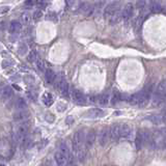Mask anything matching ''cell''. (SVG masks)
<instances>
[{"instance_id": "cell-1", "label": "cell", "mask_w": 166, "mask_h": 166, "mask_svg": "<svg viewBox=\"0 0 166 166\" xmlns=\"http://www.w3.org/2000/svg\"><path fill=\"white\" fill-rule=\"evenodd\" d=\"M150 99V96L145 93V90H141L139 93H136L132 94L131 97L128 99V102L132 105H143V104L147 103V101Z\"/></svg>"}, {"instance_id": "cell-2", "label": "cell", "mask_w": 166, "mask_h": 166, "mask_svg": "<svg viewBox=\"0 0 166 166\" xmlns=\"http://www.w3.org/2000/svg\"><path fill=\"white\" fill-rule=\"evenodd\" d=\"M121 4L120 1H112L109 4L106 5V7L104 8V18L106 20H109L113 16L114 14H116L117 11H120Z\"/></svg>"}, {"instance_id": "cell-3", "label": "cell", "mask_w": 166, "mask_h": 166, "mask_svg": "<svg viewBox=\"0 0 166 166\" xmlns=\"http://www.w3.org/2000/svg\"><path fill=\"white\" fill-rule=\"evenodd\" d=\"M84 140H85V134H84V131H83V130H79V131H77L75 134H74L73 149L76 153L82 149V145H83Z\"/></svg>"}, {"instance_id": "cell-4", "label": "cell", "mask_w": 166, "mask_h": 166, "mask_svg": "<svg viewBox=\"0 0 166 166\" xmlns=\"http://www.w3.org/2000/svg\"><path fill=\"white\" fill-rule=\"evenodd\" d=\"M55 81H56V87H57V90L60 91V94L63 97L69 98L70 86H69V83L66 81V79H64L63 77H59L57 80L55 79Z\"/></svg>"}, {"instance_id": "cell-5", "label": "cell", "mask_w": 166, "mask_h": 166, "mask_svg": "<svg viewBox=\"0 0 166 166\" xmlns=\"http://www.w3.org/2000/svg\"><path fill=\"white\" fill-rule=\"evenodd\" d=\"M78 11L85 17H90L91 15L94 13V7L91 3H90V2H86V1L81 2Z\"/></svg>"}, {"instance_id": "cell-6", "label": "cell", "mask_w": 166, "mask_h": 166, "mask_svg": "<svg viewBox=\"0 0 166 166\" xmlns=\"http://www.w3.org/2000/svg\"><path fill=\"white\" fill-rule=\"evenodd\" d=\"M72 98H73L74 102H75L76 104H78V105H80V106H83V105L86 104V97H85L81 91H79L77 90H73Z\"/></svg>"}, {"instance_id": "cell-7", "label": "cell", "mask_w": 166, "mask_h": 166, "mask_svg": "<svg viewBox=\"0 0 166 166\" xmlns=\"http://www.w3.org/2000/svg\"><path fill=\"white\" fill-rule=\"evenodd\" d=\"M134 14V5L132 3H127L124 7L123 11H121V16H123V20H129L133 17Z\"/></svg>"}, {"instance_id": "cell-8", "label": "cell", "mask_w": 166, "mask_h": 166, "mask_svg": "<svg viewBox=\"0 0 166 166\" xmlns=\"http://www.w3.org/2000/svg\"><path fill=\"white\" fill-rule=\"evenodd\" d=\"M109 138H110V135H109V130L104 128L100 131L99 136H98V139H99V143L102 145V146H105L106 144L108 143Z\"/></svg>"}, {"instance_id": "cell-9", "label": "cell", "mask_w": 166, "mask_h": 166, "mask_svg": "<svg viewBox=\"0 0 166 166\" xmlns=\"http://www.w3.org/2000/svg\"><path fill=\"white\" fill-rule=\"evenodd\" d=\"M109 135H110V138L112 140H118L120 138V124H115L113 126H111L110 129H109Z\"/></svg>"}, {"instance_id": "cell-10", "label": "cell", "mask_w": 166, "mask_h": 166, "mask_svg": "<svg viewBox=\"0 0 166 166\" xmlns=\"http://www.w3.org/2000/svg\"><path fill=\"white\" fill-rule=\"evenodd\" d=\"M14 96V90L11 86H4L3 90L1 91V94H0V99H1L2 102H7L11 99V97Z\"/></svg>"}, {"instance_id": "cell-11", "label": "cell", "mask_w": 166, "mask_h": 166, "mask_svg": "<svg viewBox=\"0 0 166 166\" xmlns=\"http://www.w3.org/2000/svg\"><path fill=\"white\" fill-rule=\"evenodd\" d=\"M96 138H97V134L96 132H94V130H90V131L87 132L86 136H85V145H86V147H91L94 143V141H96Z\"/></svg>"}, {"instance_id": "cell-12", "label": "cell", "mask_w": 166, "mask_h": 166, "mask_svg": "<svg viewBox=\"0 0 166 166\" xmlns=\"http://www.w3.org/2000/svg\"><path fill=\"white\" fill-rule=\"evenodd\" d=\"M29 116V112L26 109H23V110H18L17 112H15L13 117L16 121H23L25 120L26 118Z\"/></svg>"}, {"instance_id": "cell-13", "label": "cell", "mask_w": 166, "mask_h": 166, "mask_svg": "<svg viewBox=\"0 0 166 166\" xmlns=\"http://www.w3.org/2000/svg\"><path fill=\"white\" fill-rule=\"evenodd\" d=\"M105 115V112L103 110H101L99 108H94V109H90V111L87 112L86 114V117H90V118H99V117H102Z\"/></svg>"}, {"instance_id": "cell-14", "label": "cell", "mask_w": 166, "mask_h": 166, "mask_svg": "<svg viewBox=\"0 0 166 166\" xmlns=\"http://www.w3.org/2000/svg\"><path fill=\"white\" fill-rule=\"evenodd\" d=\"M8 29H10V32L11 33H19L22 29V24L17 20H14L11 22L10 26H8Z\"/></svg>"}, {"instance_id": "cell-15", "label": "cell", "mask_w": 166, "mask_h": 166, "mask_svg": "<svg viewBox=\"0 0 166 166\" xmlns=\"http://www.w3.org/2000/svg\"><path fill=\"white\" fill-rule=\"evenodd\" d=\"M54 158H55V161L57 163L58 166H66L68 164V158L64 155H62L59 151L55 153Z\"/></svg>"}, {"instance_id": "cell-16", "label": "cell", "mask_w": 166, "mask_h": 166, "mask_svg": "<svg viewBox=\"0 0 166 166\" xmlns=\"http://www.w3.org/2000/svg\"><path fill=\"white\" fill-rule=\"evenodd\" d=\"M45 79H46V82L48 84H52V83L55 82V79H56V74L53 70L51 69H47L45 71Z\"/></svg>"}, {"instance_id": "cell-17", "label": "cell", "mask_w": 166, "mask_h": 166, "mask_svg": "<svg viewBox=\"0 0 166 166\" xmlns=\"http://www.w3.org/2000/svg\"><path fill=\"white\" fill-rule=\"evenodd\" d=\"M42 100H43L44 105H46L47 107L51 106L53 104V102H54V98H53V96L50 93H45V94H44Z\"/></svg>"}, {"instance_id": "cell-18", "label": "cell", "mask_w": 166, "mask_h": 166, "mask_svg": "<svg viewBox=\"0 0 166 166\" xmlns=\"http://www.w3.org/2000/svg\"><path fill=\"white\" fill-rule=\"evenodd\" d=\"M136 8L140 14V17L144 14L145 10H146V0H137L136 1Z\"/></svg>"}, {"instance_id": "cell-19", "label": "cell", "mask_w": 166, "mask_h": 166, "mask_svg": "<svg viewBox=\"0 0 166 166\" xmlns=\"http://www.w3.org/2000/svg\"><path fill=\"white\" fill-rule=\"evenodd\" d=\"M131 135V128L128 124H120V137L127 138Z\"/></svg>"}, {"instance_id": "cell-20", "label": "cell", "mask_w": 166, "mask_h": 166, "mask_svg": "<svg viewBox=\"0 0 166 166\" xmlns=\"http://www.w3.org/2000/svg\"><path fill=\"white\" fill-rule=\"evenodd\" d=\"M150 11H152V13H155V14H159L162 11V7L161 4L159 3V2L157 1H151L150 3Z\"/></svg>"}, {"instance_id": "cell-21", "label": "cell", "mask_w": 166, "mask_h": 166, "mask_svg": "<svg viewBox=\"0 0 166 166\" xmlns=\"http://www.w3.org/2000/svg\"><path fill=\"white\" fill-rule=\"evenodd\" d=\"M59 152H60L62 155H64L69 160L71 158V152L69 150V146L67 145L66 142H61L60 145H59Z\"/></svg>"}, {"instance_id": "cell-22", "label": "cell", "mask_w": 166, "mask_h": 166, "mask_svg": "<svg viewBox=\"0 0 166 166\" xmlns=\"http://www.w3.org/2000/svg\"><path fill=\"white\" fill-rule=\"evenodd\" d=\"M108 21H109V23H110L111 25L117 24V23H120V21H123V16H121V11H117L116 14H114L113 16H112Z\"/></svg>"}, {"instance_id": "cell-23", "label": "cell", "mask_w": 166, "mask_h": 166, "mask_svg": "<svg viewBox=\"0 0 166 166\" xmlns=\"http://www.w3.org/2000/svg\"><path fill=\"white\" fill-rule=\"evenodd\" d=\"M15 106H16L18 110H23V109H26L27 104H26V101L23 98H18L16 102H15Z\"/></svg>"}, {"instance_id": "cell-24", "label": "cell", "mask_w": 166, "mask_h": 166, "mask_svg": "<svg viewBox=\"0 0 166 166\" xmlns=\"http://www.w3.org/2000/svg\"><path fill=\"white\" fill-rule=\"evenodd\" d=\"M146 118L151 121V123H153V124H161L163 123L162 115L154 114V115H151V116H147Z\"/></svg>"}, {"instance_id": "cell-25", "label": "cell", "mask_w": 166, "mask_h": 166, "mask_svg": "<svg viewBox=\"0 0 166 166\" xmlns=\"http://www.w3.org/2000/svg\"><path fill=\"white\" fill-rule=\"evenodd\" d=\"M98 102H99L100 105L102 106H106L109 102V96L107 94H101V96L98 98Z\"/></svg>"}, {"instance_id": "cell-26", "label": "cell", "mask_w": 166, "mask_h": 166, "mask_svg": "<svg viewBox=\"0 0 166 166\" xmlns=\"http://www.w3.org/2000/svg\"><path fill=\"white\" fill-rule=\"evenodd\" d=\"M121 100H123V96H121V94H120L118 91H115V93L112 94V99H111L112 105H115V104H117Z\"/></svg>"}, {"instance_id": "cell-27", "label": "cell", "mask_w": 166, "mask_h": 166, "mask_svg": "<svg viewBox=\"0 0 166 166\" xmlns=\"http://www.w3.org/2000/svg\"><path fill=\"white\" fill-rule=\"evenodd\" d=\"M37 52L35 51V50H32V51L29 52V54L27 55V61L28 62H34L37 61Z\"/></svg>"}, {"instance_id": "cell-28", "label": "cell", "mask_w": 166, "mask_h": 166, "mask_svg": "<svg viewBox=\"0 0 166 166\" xmlns=\"http://www.w3.org/2000/svg\"><path fill=\"white\" fill-rule=\"evenodd\" d=\"M77 157H78V160L80 162H83L86 159V151L84 149H81L80 151H78V152H77Z\"/></svg>"}, {"instance_id": "cell-29", "label": "cell", "mask_w": 166, "mask_h": 166, "mask_svg": "<svg viewBox=\"0 0 166 166\" xmlns=\"http://www.w3.org/2000/svg\"><path fill=\"white\" fill-rule=\"evenodd\" d=\"M27 50H28L27 46L23 43L19 44V46H18V53H19L20 55H25L26 53H27Z\"/></svg>"}, {"instance_id": "cell-30", "label": "cell", "mask_w": 166, "mask_h": 166, "mask_svg": "<svg viewBox=\"0 0 166 166\" xmlns=\"http://www.w3.org/2000/svg\"><path fill=\"white\" fill-rule=\"evenodd\" d=\"M34 7H37L38 10L46 7V1L45 0H34Z\"/></svg>"}, {"instance_id": "cell-31", "label": "cell", "mask_w": 166, "mask_h": 166, "mask_svg": "<svg viewBox=\"0 0 166 166\" xmlns=\"http://www.w3.org/2000/svg\"><path fill=\"white\" fill-rule=\"evenodd\" d=\"M35 63H37L38 71H41V72H44V71H45V63H44V60H42L40 57H37Z\"/></svg>"}, {"instance_id": "cell-32", "label": "cell", "mask_w": 166, "mask_h": 166, "mask_svg": "<svg viewBox=\"0 0 166 166\" xmlns=\"http://www.w3.org/2000/svg\"><path fill=\"white\" fill-rule=\"evenodd\" d=\"M21 20H22V22L24 23V24H28V23L30 22V16H29L28 13H24L21 15Z\"/></svg>"}, {"instance_id": "cell-33", "label": "cell", "mask_w": 166, "mask_h": 166, "mask_svg": "<svg viewBox=\"0 0 166 166\" xmlns=\"http://www.w3.org/2000/svg\"><path fill=\"white\" fill-rule=\"evenodd\" d=\"M42 17H43V11H42L41 10L34 11V13H33V19H34L35 21H38Z\"/></svg>"}, {"instance_id": "cell-34", "label": "cell", "mask_w": 166, "mask_h": 166, "mask_svg": "<svg viewBox=\"0 0 166 166\" xmlns=\"http://www.w3.org/2000/svg\"><path fill=\"white\" fill-rule=\"evenodd\" d=\"M24 7L27 8H33L34 7V0H26Z\"/></svg>"}, {"instance_id": "cell-35", "label": "cell", "mask_w": 166, "mask_h": 166, "mask_svg": "<svg viewBox=\"0 0 166 166\" xmlns=\"http://www.w3.org/2000/svg\"><path fill=\"white\" fill-rule=\"evenodd\" d=\"M57 111H59V112H63L64 110L67 109V105L66 104H63V103H58L57 104Z\"/></svg>"}, {"instance_id": "cell-36", "label": "cell", "mask_w": 166, "mask_h": 166, "mask_svg": "<svg viewBox=\"0 0 166 166\" xmlns=\"http://www.w3.org/2000/svg\"><path fill=\"white\" fill-rule=\"evenodd\" d=\"M27 97L31 101H37V94L33 93V91H28V93H27Z\"/></svg>"}, {"instance_id": "cell-37", "label": "cell", "mask_w": 166, "mask_h": 166, "mask_svg": "<svg viewBox=\"0 0 166 166\" xmlns=\"http://www.w3.org/2000/svg\"><path fill=\"white\" fill-rule=\"evenodd\" d=\"M45 118H46V120L48 121V123H53L54 120H55V116H54V115H52L51 113H48V114H46Z\"/></svg>"}, {"instance_id": "cell-38", "label": "cell", "mask_w": 166, "mask_h": 166, "mask_svg": "<svg viewBox=\"0 0 166 166\" xmlns=\"http://www.w3.org/2000/svg\"><path fill=\"white\" fill-rule=\"evenodd\" d=\"M11 62L10 60H3L1 63V67H2V69H7V68L11 67Z\"/></svg>"}, {"instance_id": "cell-39", "label": "cell", "mask_w": 166, "mask_h": 166, "mask_svg": "<svg viewBox=\"0 0 166 166\" xmlns=\"http://www.w3.org/2000/svg\"><path fill=\"white\" fill-rule=\"evenodd\" d=\"M10 11V7H0V14H5Z\"/></svg>"}, {"instance_id": "cell-40", "label": "cell", "mask_w": 166, "mask_h": 166, "mask_svg": "<svg viewBox=\"0 0 166 166\" xmlns=\"http://www.w3.org/2000/svg\"><path fill=\"white\" fill-rule=\"evenodd\" d=\"M47 19L48 20H50V21H52V20H54V21H56L55 19H56V16H55V14H52V13H50L48 16H47Z\"/></svg>"}, {"instance_id": "cell-41", "label": "cell", "mask_w": 166, "mask_h": 166, "mask_svg": "<svg viewBox=\"0 0 166 166\" xmlns=\"http://www.w3.org/2000/svg\"><path fill=\"white\" fill-rule=\"evenodd\" d=\"M25 81H26V83H32V82H33V78H32L31 76H26L25 77Z\"/></svg>"}, {"instance_id": "cell-42", "label": "cell", "mask_w": 166, "mask_h": 166, "mask_svg": "<svg viewBox=\"0 0 166 166\" xmlns=\"http://www.w3.org/2000/svg\"><path fill=\"white\" fill-rule=\"evenodd\" d=\"M73 121H74V118L72 116H69V117H67V120H66V123L68 124H73Z\"/></svg>"}, {"instance_id": "cell-43", "label": "cell", "mask_w": 166, "mask_h": 166, "mask_svg": "<svg viewBox=\"0 0 166 166\" xmlns=\"http://www.w3.org/2000/svg\"><path fill=\"white\" fill-rule=\"evenodd\" d=\"M45 166H54V163H53L52 160H48V161L45 163Z\"/></svg>"}, {"instance_id": "cell-44", "label": "cell", "mask_w": 166, "mask_h": 166, "mask_svg": "<svg viewBox=\"0 0 166 166\" xmlns=\"http://www.w3.org/2000/svg\"><path fill=\"white\" fill-rule=\"evenodd\" d=\"M0 26H1V27H0L1 29H4L5 28L4 27V26H5V22H1V23H0Z\"/></svg>"}, {"instance_id": "cell-45", "label": "cell", "mask_w": 166, "mask_h": 166, "mask_svg": "<svg viewBox=\"0 0 166 166\" xmlns=\"http://www.w3.org/2000/svg\"><path fill=\"white\" fill-rule=\"evenodd\" d=\"M0 166H3V165H0Z\"/></svg>"}]
</instances>
